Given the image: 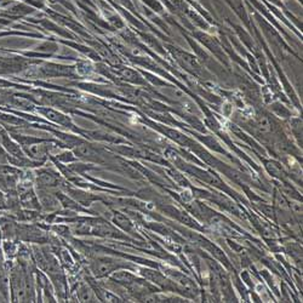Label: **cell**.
<instances>
[{"mask_svg": "<svg viewBox=\"0 0 303 303\" xmlns=\"http://www.w3.org/2000/svg\"><path fill=\"white\" fill-rule=\"evenodd\" d=\"M142 276L146 279L151 280L152 283H155L157 285H159V287L164 288V289H172L171 287V282H169L168 279L164 278L163 276L159 273V272H155L152 270H142Z\"/></svg>", "mask_w": 303, "mask_h": 303, "instance_id": "obj_5", "label": "cell"}, {"mask_svg": "<svg viewBox=\"0 0 303 303\" xmlns=\"http://www.w3.org/2000/svg\"><path fill=\"white\" fill-rule=\"evenodd\" d=\"M266 168H267L270 174L273 175L274 177H278L279 180H285L287 178V172L282 168V165L276 161H267L266 163Z\"/></svg>", "mask_w": 303, "mask_h": 303, "instance_id": "obj_11", "label": "cell"}, {"mask_svg": "<svg viewBox=\"0 0 303 303\" xmlns=\"http://www.w3.org/2000/svg\"><path fill=\"white\" fill-rule=\"evenodd\" d=\"M41 113H44L47 118L51 119V120H53L55 123H58V124H61V125H64V126L70 125V120L68 119V117L61 114V113H57V112H55V110H51V109H41Z\"/></svg>", "mask_w": 303, "mask_h": 303, "instance_id": "obj_9", "label": "cell"}, {"mask_svg": "<svg viewBox=\"0 0 303 303\" xmlns=\"http://www.w3.org/2000/svg\"><path fill=\"white\" fill-rule=\"evenodd\" d=\"M124 265L120 261L112 259V257H97L91 261V271L96 278H104L113 272H117L123 268Z\"/></svg>", "mask_w": 303, "mask_h": 303, "instance_id": "obj_2", "label": "cell"}, {"mask_svg": "<svg viewBox=\"0 0 303 303\" xmlns=\"http://www.w3.org/2000/svg\"><path fill=\"white\" fill-rule=\"evenodd\" d=\"M113 222L118 226L119 228L123 229L126 233H132L134 232V225L130 221L125 215L120 214V212H115L114 216H113Z\"/></svg>", "mask_w": 303, "mask_h": 303, "instance_id": "obj_8", "label": "cell"}, {"mask_svg": "<svg viewBox=\"0 0 303 303\" xmlns=\"http://www.w3.org/2000/svg\"><path fill=\"white\" fill-rule=\"evenodd\" d=\"M58 176L53 172L47 171H40L38 172V183L40 185V187H44V188H49V187H56L58 183Z\"/></svg>", "mask_w": 303, "mask_h": 303, "instance_id": "obj_7", "label": "cell"}, {"mask_svg": "<svg viewBox=\"0 0 303 303\" xmlns=\"http://www.w3.org/2000/svg\"><path fill=\"white\" fill-rule=\"evenodd\" d=\"M78 299L80 302H97V297L87 285H80L78 290Z\"/></svg>", "mask_w": 303, "mask_h": 303, "instance_id": "obj_10", "label": "cell"}, {"mask_svg": "<svg viewBox=\"0 0 303 303\" xmlns=\"http://www.w3.org/2000/svg\"><path fill=\"white\" fill-rule=\"evenodd\" d=\"M25 149V153L28 154V157L33 160H42L46 157L47 151H49V146L42 143V141H38V142H34L27 146H23Z\"/></svg>", "mask_w": 303, "mask_h": 303, "instance_id": "obj_3", "label": "cell"}, {"mask_svg": "<svg viewBox=\"0 0 303 303\" xmlns=\"http://www.w3.org/2000/svg\"><path fill=\"white\" fill-rule=\"evenodd\" d=\"M255 125H256L257 131L262 135H271L272 132L274 131L273 121L271 120V118L268 117V115L265 114L259 115V117L256 118V123H255Z\"/></svg>", "mask_w": 303, "mask_h": 303, "instance_id": "obj_6", "label": "cell"}, {"mask_svg": "<svg viewBox=\"0 0 303 303\" xmlns=\"http://www.w3.org/2000/svg\"><path fill=\"white\" fill-rule=\"evenodd\" d=\"M121 75H123L124 79H126V80L131 81V83H142V78H141L140 74H138L137 72H135V70L129 69V68H125V69L121 70Z\"/></svg>", "mask_w": 303, "mask_h": 303, "instance_id": "obj_12", "label": "cell"}, {"mask_svg": "<svg viewBox=\"0 0 303 303\" xmlns=\"http://www.w3.org/2000/svg\"><path fill=\"white\" fill-rule=\"evenodd\" d=\"M28 279L27 273L21 266H17L12 270L10 278L11 291H12V300L16 302H29L33 300L30 296L32 285Z\"/></svg>", "mask_w": 303, "mask_h": 303, "instance_id": "obj_1", "label": "cell"}, {"mask_svg": "<svg viewBox=\"0 0 303 303\" xmlns=\"http://www.w3.org/2000/svg\"><path fill=\"white\" fill-rule=\"evenodd\" d=\"M41 203H42V204H44V205H45V206H47V205H49V204H47V202H46V200H42V202H41ZM49 203H50V204H57V202H55V200H53V199H51V198H50Z\"/></svg>", "mask_w": 303, "mask_h": 303, "instance_id": "obj_13", "label": "cell"}, {"mask_svg": "<svg viewBox=\"0 0 303 303\" xmlns=\"http://www.w3.org/2000/svg\"><path fill=\"white\" fill-rule=\"evenodd\" d=\"M176 58L187 70H189V72L193 73V74H199L200 70H202L200 69L199 63L197 62V59L192 57V56L188 55V53L176 52Z\"/></svg>", "mask_w": 303, "mask_h": 303, "instance_id": "obj_4", "label": "cell"}]
</instances>
